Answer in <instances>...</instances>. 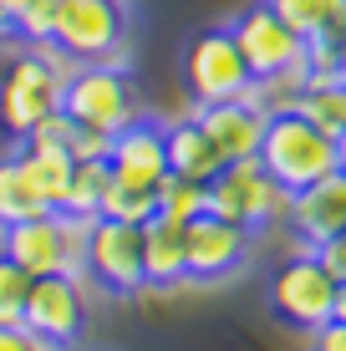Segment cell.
<instances>
[{"instance_id": "obj_9", "label": "cell", "mask_w": 346, "mask_h": 351, "mask_svg": "<svg viewBox=\"0 0 346 351\" xmlns=\"http://www.w3.org/2000/svg\"><path fill=\"white\" fill-rule=\"evenodd\" d=\"M21 326L51 351L77 346V336L87 331V295H82V280L77 275H36Z\"/></svg>"}, {"instance_id": "obj_22", "label": "cell", "mask_w": 346, "mask_h": 351, "mask_svg": "<svg viewBox=\"0 0 346 351\" xmlns=\"http://www.w3.org/2000/svg\"><path fill=\"white\" fill-rule=\"evenodd\" d=\"M295 112L306 117V123H316L321 132H331V138H341L346 132V82H311V87L301 92V102H295Z\"/></svg>"}, {"instance_id": "obj_17", "label": "cell", "mask_w": 346, "mask_h": 351, "mask_svg": "<svg viewBox=\"0 0 346 351\" xmlns=\"http://www.w3.org/2000/svg\"><path fill=\"white\" fill-rule=\"evenodd\" d=\"M163 132H169V173L194 178V184H209V178L224 168L219 148H214L209 132L199 128V117H184V123H173Z\"/></svg>"}, {"instance_id": "obj_18", "label": "cell", "mask_w": 346, "mask_h": 351, "mask_svg": "<svg viewBox=\"0 0 346 351\" xmlns=\"http://www.w3.org/2000/svg\"><path fill=\"white\" fill-rule=\"evenodd\" d=\"M270 10L291 26L301 41L326 36V41H346V0H265Z\"/></svg>"}, {"instance_id": "obj_33", "label": "cell", "mask_w": 346, "mask_h": 351, "mask_svg": "<svg viewBox=\"0 0 346 351\" xmlns=\"http://www.w3.org/2000/svg\"><path fill=\"white\" fill-rule=\"evenodd\" d=\"M331 321H346V280L336 285V300H331Z\"/></svg>"}, {"instance_id": "obj_25", "label": "cell", "mask_w": 346, "mask_h": 351, "mask_svg": "<svg viewBox=\"0 0 346 351\" xmlns=\"http://www.w3.org/2000/svg\"><path fill=\"white\" fill-rule=\"evenodd\" d=\"M153 214H158V193L153 189H127L112 178V189H107L102 199V214L97 219H123V224H148Z\"/></svg>"}, {"instance_id": "obj_30", "label": "cell", "mask_w": 346, "mask_h": 351, "mask_svg": "<svg viewBox=\"0 0 346 351\" xmlns=\"http://www.w3.org/2000/svg\"><path fill=\"white\" fill-rule=\"evenodd\" d=\"M311 351H346V321H326L311 331Z\"/></svg>"}, {"instance_id": "obj_10", "label": "cell", "mask_w": 346, "mask_h": 351, "mask_svg": "<svg viewBox=\"0 0 346 351\" xmlns=\"http://www.w3.org/2000/svg\"><path fill=\"white\" fill-rule=\"evenodd\" d=\"M230 36H234V46H240L249 77H270V71H285V66H295V62L306 56V41H301V36H295L291 26H285L275 10L265 5V0L245 5L240 16L230 21Z\"/></svg>"}, {"instance_id": "obj_31", "label": "cell", "mask_w": 346, "mask_h": 351, "mask_svg": "<svg viewBox=\"0 0 346 351\" xmlns=\"http://www.w3.org/2000/svg\"><path fill=\"white\" fill-rule=\"evenodd\" d=\"M0 351H51V346H41L26 326H0Z\"/></svg>"}, {"instance_id": "obj_4", "label": "cell", "mask_w": 346, "mask_h": 351, "mask_svg": "<svg viewBox=\"0 0 346 351\" xmlns=\"http://www.w3.org/2000/svg\"><path fill=\"white\" fill-rule=\"evenodd\" d=\"M62 112H71L82 128L97 132H123L133 117H143L133 82H127L123 66L112 62H77L62 87Z\"/></svg>"}, {"instance_id": "obj_23", "label": "cell", "mask_w": 346, "mask_h": 351, "mask_svg": "<svg viewBox=\"0 0 346 351\" xmlns=\"http://www.w3.org/2000/svg\"><path fill=\"white\" fill-rule=\"evenodd\" d=\"M21 158H26L36 189L46 193V204L62 209V193L71 184V153H62V148H26V143H21Z\"/></svg>"}, {"instance_id": "obj_32", "label": "cell", "mask_w": 346, "mask_h": 351, "mask_svg": "<svg viewBox=\"0 0 346 351\" xmlns=\"http://www.w3.org/2000/svg\"><path fill=\"white\" fill-rule=\"evenodd\" d=\"M26 5V0H0V36H10L16 31V10Z\"/></svg>"}, {"instance_id": "obj_27", "label": "cell", "mask_w": 346, "mask_h": 351, "mask_svg": "<svg viewBox=\"0 0 346 351\" xmlns=\"http://www.w3.org/2000/svg\"><path fill=\"white\" fill-rule=\"evenodd\" d=\"M56 5L62 0H26V5L16 10V36L21 41H51L56 36Z\"/></svg>"}, {"instance_id": "obj_26", "label": "cell", "mask_w": 346, "mask_h": 351, "mask_svg": "<svg viewBox=\"0 0 346 351\" xmlns=\"http://www.w3.org/2000/svg\"><path fill=\"white\" fill-rule=\"evenodd\" d=\"M31 280H36V275H26L16 260L0 255V326H21V316H26V295H31Z\"/></svg>"}, {"instance_id": "obj_29", "label": "cell", "mask_w": 346, "mask_h": 351, "mask_svg": "<svg viewBox=\"0 0 346 351\" xmlns=\"http://www.w3.org/2000/svg\"><path fill=\"white\" fill-rule=\"evenodd\" d=\"M311 255L321 260V270L341 285V280H346V229H341V234H326L321 245H311Z\"/></svg>"}, {"instance_id": "obj_1", "label": "cell", "mask_w": 346, "mask_h": 351, "mask_svg": "<svg viewBox=\"0 0 346 351\" xmlns=\"http://www.w3.org/2000/svg\"><path fill=\"white\" fill-rule=\"evenodd\" d=\"M87 239H92V219L51 209L0 229V255L16 260L26 275H77L82 280L87 275Z\"/></svg>"}, {"instance_id": "obj_2", "label": "cell", "mask_w": 346, "mask_h": 351, "mask_svg": "<svg viewBox=\"0 0 346 351\" xmlns=\"http://www.w3.org/2000/svg\"><path fill=\"white\" fill-rule=\"evenodd\" d=\"M260 168L285 193H301L316 178L336 173V138L306 123L301 112H275L265 123V138H260Z\"/></svg>"}, {"instance_id": "obj_34", "label": "cell", "mask_w": 346, "mask_h": 351, "mask_svg": "<svg viewBox=\"0 0 346 351\" xmlns=\"http://www.w3.org/2000/svg\"><path fill=\"white\" fill-rule=\"evenodd\" d=\"M336 82H346V41L336 46Z\"/></svg>"}, {"instance_id": "obj_5", "label": "cell", "mask_w": 346, "mask_h": 351, "mask_svg": "<svg viewBox=\"0 0 346 351\" xmlns=\"http://www.w3.org/2000/svg\"><path fill=\"white\" fill-rule=\"evenodd\" d=\"M66 77H71V66H51L36 46L26 56H16V62L0 71V128L10 138H26L41 117H51L62 107Z\"/></svg>"}, {"instance_id": "obj_7", "label": "cell", "mask_w": 346, "mask_h": 351, "mask_svg": "<svg viewBox=\"0 0 346 351\" xmlns=\"http://www.w3.org/2000/svg\"><path fill=\"white\" fill-rule=\"evenodd\" d=\"M123 36L127 10L123 0H62L56 5V36L71 62H112L123 66Z\"/></svg>"}, {"instance_id": "obj_11", "label": "cell", "mask_w": 346, "mask_h": 351, "mask_svg": "<svg viewBox=\"0 0 346 351\" xmlns=\"http://www.w3.org/2000/svg\"><path fill=\"white\" fill-rule=\"evenodd\" d=\"M87 275H97V285H107L112 295H138L148 285V275H143V224L92 219Z\"/></svg>"}, {"instance_id": "obj_8", "label": "cell", "mask_w": 346, "mask_h": 351, "mask_svg": "<svg viewBox=\"0 0 346 351\" xmlns=\"http://www.w3.org/2000/svg\"><path fill=\"white\" fill-rule=\"evenodd\" d=\"M184 82H188V97L194 107H209V102H234V97L249 92V66L234 46L230 26H209L188 41L184 51Z\"/></svg>"}, {"instance_id": "obj_12", "label": "cell", "mask_w": 346, "mask_h": 351, "mask_svg": "<svg viewBox=\"0 0 346 351\" xmlns=\"http://www.w3.org/2000/svg\"><path fill=\"white\" fill-rule=\"evenodd\" d=\"M184 255L188 280H224L249 260V229L219 219V214H199L184 224Z\"/></svg>"}, {"instance_id": "obj_28", "label": "cell", "mask_w": 346, "mask_h": 351, "mask_svg": "<svg viewBox=\"0 0 346 351\" xmlns=\"http://www.w3.org/2000/svg\"><path fill=\"white\" fill-rule=\"evenodd\" d=\"M71 163H92V158H107L112 153V132H97V128H82L77 123V132H71Z\"/></svg>"}, {"instance_id": "obj_6", "label": "cell", "mask_w": 346, "mask_h": 351, "mask_svg": "<svg viewBox=\"0 0 346 351\" xmlns=\"http://www.w3.org/2000/svg\"><path fill=\"white\" fill-rule=\"evenodd\" d=\"M265 295H270V311H275V316L291 326V331H316V326L331 321L336 280L321 270V260H316L306 245H295V255L275 265V275H270Z\"/></svg>"}, {"instance_id": "obj_24", "label": "cell", "mask_w": 346, "mask_h": 351, "mask_svg": "<svg viewBox=\"0 0 346 351\" xmlns=\"http://www.w3.org/2000/svg\"><path fill=\"white\" fill-rule=\"evenodd\" d=\"M153 193H158V214H163V219H173V224H188V219L204 214V184H194V178L169 173Z\"/></svg>"}, {"instance_id": "obj_35", "label": "cell", "mask_w": 346, "mask_h": 351, "mask_svg": "<svg viewBox=\"0 0 346 351\" xmlns=\"http://www.w3.org/2000/svg\"><path fill=\"white\" fill-rule=\"evenodd\" d=\"M336 168H341V173H346V132H341V138H336Z\"/></svg>"}, {"instance_id": "obj_20", "label": "cell", "mask_w": 346, "mask_h": 351, "mask_svg": "<svg viewBox=\"0 0 346 351\" xmlns=\"http://www.w3.org/2000/svg\"><path fill=\"white\" fill-rule=\"evenodd\" d=\"M311 87V71H306V62H295V66H285V71H270V77H255L249 82V92H245V102L249 107H260L265 117H275V112H295V102H301V92Z\"/></svg>"}, {"instance_id": "obj_14", "label": "cell", "mask_w": 346, "mask_h": 351, "mask_svg": "<svg viewBox=\"0 0 346 351\" xmlns=\"http://www.w3.org/2000/svg\"><path fill=\"white\" fill-rule=\"evenodd\" d=\"M199 128L209 132V143L219 148L224 163H240V158H260V138H265V123L270 117L260 107H249L245 97L234 102H209V107H194Z\"/></svg>"}, {"instance_id": "obj_19", "label": "cell", "mask_w": 346, "mask_h": 351, "mask_svg": "<svg viewBox=\"0 0 346 351\" xmlns=\"http://www.w3.org/2000/svg\"><path fill=\"white\" fill-rule=\"evenodd\" d=\"M36 214H51V204H46V193L36 189L26 158L10 153V158H0V229L21 224V219H36Z\"/></svg>"}, {"instance_id": "obj_3", "label": "cell", "mask_w": 346, "mask_h": 351, "mask_svg": "<svg viewBox=\"0 0 346 351\" xmlns=\"http://www.w3.org/2000/svg\"><path fill=\"white\" fill-rule=\"evenodd\" d=\"M285 209H291V193L260 168V158L224 163L219 173L204 184V214H219V219L240 224V229H249V234L265 229V224H275Z\"/></svg>"}, {"instance_id": "obj_16", "label": "cell", "mask_w": 346, "mask_h": 351, "mask_svg": "<svg viewBox=\"0 0 346 351\" xmlns=\"http://www.w3.org/2000/svg\"><path fill=\"white\" fill-rule=\"evenodd\" d=\"M143 275L148 285H178L188 280V255H184V224L153 214L143 224Z\"/></svg>"}, {"instance_id": "obj_13", "label": "cell", "mask_w": 346, "mask_h": 351, "mask_svg": "<svg viewBox=\"0 0 346 351\" xmlns=\"http://www.w3.org/2000/svg\"><path fill=\"white\" fill-rule=\"evenodd\" d=\"M117 184L127 189H158L169 178V132L153 117H133L123 132H112V153H107Z\"/></svg>"}, {"instance_id": "obj_21", "label": "cell", "mask_w": 346, "mask_h": 351, "mask_svg": "<svg viewBox=\"0 0 346 351\" xmlns=\"http://www.w3.org/2000/svg\"><path fill=\"white\" fill-rule=\"evenodd\" d=\"M107 189H112V168H107V158L71 163V184H66V193H62V214H77V219H97Z\"/></svg>"}, {"instance_id": "obj_15", "label": "cell", "mask_w": 346, "mask_h": 351, "mask_svg": "<svg viewBox=\"0 0 346 351\" xmlns=\"http://www.w3.org/2000/svg\"><path fill=\"white\" fill-rule=\"evenodd\" d=\"M285 219H291L295 239H301L306 250L321 245L326 234H341V229H346V173L336 168V173L316 178L311 189L291 193V209H285Z\"/></svg>"}]
</instances>
